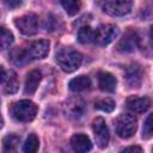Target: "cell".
Returning <instances> with one entry per match:
<instances>
[{
	"mask_svg": "<svg viewBox=\"0 0 153 153\" xmlns=\"http://www.w3.org/2000/svg\"><path fill=\"white\" fill-rule=\"evenodd\" d=\"M123 152H139V153H141L142 152V148L141 147H137V146H130V147L124 148Z\"/></svg>",
	"mask_w": 153,
	"mask_h": 153,
	"instance_id": "4316f807",
	"label": "cell"
},
{
	"mask_svg": "<svg viewBox=\"0 0 153 153\" xmlns=\"http://www.w3.org/2000/svg\"><path fill=\"white\" fill-rule=\"evenodd\" d=\"M2 126H4V118H2V116L0 115V129L2 128Z\"/></svg>",
	"mask_w": 153,
	"mask_h": 153,
	"instance_id": "f1b7e54d",
	"label": "cell"
},
{
	"mask_svg": "<svg viewBox=\"0 0 153 153\" xmlns=\"http://www.w3.org/2000/svg\"><path fill=\"white\" fill-rule=\"evenodd\" d=\"M152 136V115H148L145 124H143V130H142V137L149 139Z\"/></svg>",
	"mask_w": 153,
	"mask_h": 153,
	"instance_id": "d4e9b609",
	"label": "cell"
},
{
	"mask_svg": "<svg viewBox=\"0 0 153 153\" xmlns=\"http://www.w3.org/2000/svg\"><path fill=\"white\" fill-rule=\"evenodd\" d=\"M6 76H7V73H6L5 68L2 66H0V84H2L6 80Z\"/></svg>",
	"mask_w": 153,
	"mask_h": 153,
	"instance_id": "83f0119b",
	"label": "cell"
},
{
	"mask_svg": "<svg viewBox=\"0 0 153 153\" xmlns=\"http://www.w3.org/2000/svg\"><path fill=\"white\" fill-rule=\"evenodd\" d=\"M42 79V74L39 71L33 69L31 72H29V74L26 75V80H25V87H24V92L26 94H32L36 92L39 81Z\"/></svg>",
	"mask_w": 153,
	"mask_h": 153,
	"instance_id": "5bb4252c",
	"label": "cell"
},
{
	"mask_svg": "<svg viewBox=\"0 0 153 153\" xmlns=\"http://www.w3.org/2000/svg\"><path fill=\"white\" fill-rule=\"evenodd\" d=\"M10 57H11L12 62L18 65V66H23V65H25L30 60L26 49H20V48H17V49L12 50Z\"/></svg>",
	"mask_w": 153,
	"mask_h": 153,
	"instance_id": "e0dca14e",
	"label": "cell"
},
{
	"mask_svg": "<svg viewBox=\"0 0 153 153\" xmlns=\"http://www.w3.org/2000/svg\"><path fill=\"white\" fill-rule=\"evenodd\" d=\"M118 35V29L112 24H102L94 30V43L97 45H106L111 43Z\"/></svg>",
	"mask_w": 153,
	"mask_h": 153,
	"instance_id": "8992f818",
	"label": "cell"
},
{
	"mask_svg": "<svg viewBox=\"0 0 153 153\" xmlns=\"http://www.w3.org/2000/svg\"><path fill=\"white\" fill-rule=\"evenodd\" d=\"M6 86H5V92L6 93H14L17 90H18V86H19V81H18V78H17V74L11 71L8 73V76H6Z\"/></svg>",
	"mask_w": 153,
	"mask_h": 153,
	"instance_id": "7402d4cb",
	"label": "cell"
},
{
	"mask_svg": "<svg viewBox=\"0 0 153 153\" xmlns=\"http://www.w3.org/2000/svg\"><path fill=\"white\" fill-rule=\"evenodd\" d=\"M81 61H82L81 54L78 53L76 50H73L69 48L61 49L56 54V62L59 63L61 69L67 72V73L76 71L80 67Z\"/></svg>",
	"mask_w": 153,
	"mask_h": 153,
	"instance_id": "6da1fadb",
	"label": "cell"
},
{
	"mask_svg": "<svg viewBox=\"0 0 153 153\" xmlns=\"http://www.w3.org/2000/svg\"><path fill=\"white\" fill-rule=\"evenodd\" d=\"M92 130L94 133L96 143L100 148H105L109 143V129L105 123V121L102 117H96L92 122Z\"/></svg>",
	"mask_w": 153,
	"mask_h": 153,
	"instance_id": "52a82bcc",
	"label": "cell"
},
{
	"mask_svg": "<svg viewBox=\"0 0 153 153\" xmlns=\"http://www.w3.org/2000/svg\"><path fill=\"white\" fill-rule=\"evenodd\" d=\"M98 85L99 88L104 92H109L112 93L116 90V85H117V80L116 78L108 72H99L98 73Z\"/></svg>",
	"mask_w": 153,
	"mask_h": 153,
	"instance_id": "7c38bea8",
	"label": "cell"
},
{
	"mask_svg": "<svg viewBox=\"0 0 153 153\" xmlns=\"http://www.w3.org/2000/svg\"><path fill=\"white\" fill-rule=\"evenodd\" d=\"M11 114L13 118H16L19 122H30L35 118L37 114V105L27 99L18 100L12 104Z\"/></svg>",
	"mask_w": 153,
	"mask_h": 153,
	"instance_id": "7a4b0ae2",
	"label": "cell"
},
{
	"mask_svg": "<svg viewBox=\"0 0 153 153\" xmlns=\"http://www.w3.org/2000/svg\"><path fill=\"white\" fill-rule=\"evenodd\" d=\"M14 24L19 29V31L25 36H32L37 33L39 26L38 17L35 13H27L22 16L20 18H17Z\"/></svg>",
	"mask_w": 153,
	"mask_h": 153,
	"instance_id": "5b68a950",
	"label": "cell"
},
{
	"mask_svg": "<svg viewBox=\"0 0 153 153\" xmlns=\"http://www.w3.org/2000/svg\"><path fill=\"white\" fill-rule=\"evenodd\" d=\"M13 43V35L5 27L0 26V49H6Z\"/></svg>",
	"mask_w": 153,
	"mask_h": 153,
	"instance_id": "603a6c76",
	"label": "cell"
},
{
	"mask_svg": "<svg viewBox=\"0 0 153 153\" xmlns=\"http://www.w3.org/2000/svg\"><path fill=\"white\" fill-rule=\"evenodd\" d=\"M127 108L134 112L141 114L148 110V108L151 106V99L148 97H129L127 99Z\"/></svg>",
	"mask_w": 153,
	"mask_h": 153,
	"instance_id": "8fae6325",
	"label": "cell"
},
{
	"mask_svg": "<svg viewBox=\"0 0 153 153\" xmlns=\"http://www.w3.org/2000/svg\"><path fill=\"white\" fill-rule=\"evenodd\" d=\"M139 45V36L135 31H127L117 44V49L121 53H131Z\"/></svg>",
	"mask_w": 153,
	"mask_h": 153,
	"instance_id": "9c48e42d",
	"label": "cell"
},
{
	"mask_svg": "<svg viewBox=\"0 0 153 153\" xmlns=\"http://www.w3.org/2000/svg\"><path fill=\"white\" fill-rule=\"evenodd\" d=\"M60 2L62 5V7L65 8V11L67 12V14H69V16L76 14L81 7L80 0H60Z\"/></svg>",
	"mask_w": 153,
	"mask_h": 153,
	"instance_id": "44dd1931",
	"label": "cell"
},
{
	"mask_svg": "<svg viewBox=\"0 0 153 153\" xmlns=\"http://www.w3.org/2000/svg\"><path fill=\"white\" fill-rule=\"evenodd\" d=\"M20 142V136L16 134H8L2 140V147L5 152H14Z\"/></svg>",
	"mask_w": 153,
	"mask_h": 153,
	"instance_id": "ac0fdd59",
	"label": "cell"
},
{
	"mask_svg": "<svg viewBox=\"0 0 153 153\" xmlns=\"http://www.w3.org/2000/svg\"><path fill=\"white\" fill-rule=\"evenodd\" d=\"M26 51L30 59H44L49 53V41H35L26 48Z\"/></svg>",
	"mask_w": 153,
	"mask_h": 153,
	"instance_id": "30bf717a",
	"label": "cell"
},
{
	"mask_svg": "<svg viewBox=\"0 0 153 153\" xmlns=\"http://www.w3.org/2000/svg\"><path fill=\"white\" fill-rule=\"evenodd\" d=\"M116 104L111 98H104V99H99L94 103V108L105 112H111L115 109Z\"/></svg>",
	"mask_w": 153,
	"mask_h": 153,
	"instance_id": "cb8c5ba5",
	"label": "cell"
},
{
	"mask_svg": "<svg viewBox=\"0 0 153 153\" xmlns=\"http://www.w3.org/2000/svg\"><path fill=\"white\" fill-rule=\"evenodd\" d=\"M71 145H72V148L75 152H79V153L88 152L92 148V142L88 139V136H86L85 134L73 135L72 139H71Z\"/></svg>",
	"mask_w": 153,
	"mask_h": 153,
	"instance_id": "4fadbf2b",
	"label": "cell"
},
{
	"mask_svg": "<svg viewBox=\"0 0 153 153\" xmlns=\"http://www.w3.org/2000/svg\"><path fill=\"white\" fill-rule=\"evenodd\" d=\"M38 147H39L38 137L36 136V134H30L23 145V151L26 153H33L38 151Z\"/></svg>",
	"mask_w": 153,
	"mask_h": 153,
	"instance_id": "ffe728a7",
	"label": "cell"
},
{
	"mask_svg": "<svg viewBox=\"0 0 153 153\" xmlns=\"http://www.w3.org/2000/svg\"><path fill=\"white\" fill-rule=\"evenodd\" d=\"M133 7V0H104L103 10L110 16L121 17L128 14Z\"/></svg>",
	"mask_w": 153,
	"mask_h": 153,
	"instance_id": "277c9868",
	"label": "cell"
},
{
	"mask_svg": "<svg viewBox=\"0 0 153 153\" xmlns=\"http://www.w3.org/2000/svg\"><path fill=\"white\" fill-rule=\"evenodd\" d=\"M127 81L130 87H139L141 84V71L137 66H129L127 69Z\"/></svg>",
	"mask_w": 153,
	"mask_h": 153,
	"instance_id": "2e32d148",
	"label": "cell"
},
{
	"mask_svg": "<svg viewBox=\"0 0 153 153\" xmlns=\"http://www.w3.org/2000/svg\"><path fill=\"white\" fill-rule=\"evenodd\" d=\"M78 39L81 44H88L94 41V30L90 26H82L79 29Z\"/></svg>",
	"mask_w": 153,
	"mask_h": 153,
	"instance_id": "d6986e66",
	"label": "cell"
},
{
	"mask_svg": "<svg viewBox=\"0 0 153 153\" xmlns=\"http://www.w3.org/2000/svg\"><path fill=\"white\" fill-rule=\"evenodd\" d=\"M63 110H65V114L67 117L73 118V120H78L85 112V103L81 98L73 97V98H69L65 103Z\"/></svg>",
	"mask_w": 153,
	"mask_h": 153,
	"instance_id": "ba28073f",
	"label": "cell"
},
{
	"mask_svg": "<svg viewBox=\"0 0 153 153\" xmlns=\"http://www.w3.org/2000/svg\"><path fill=\"white\" fill-rule=\"evenodd\" d=\"M69 90L73 92H81L84 90H87L91 86V80L87 75H79L76 78H73L69 84Z\"/></svg>",
	"mask_w": 153,
	"mask_h": 153,
	"instance_id": "9a60e30c",
	"label": "cell"
},
{
	"mask_svg": "<svg viewBox=\"0 0 153 153\" xmlns=\"http://www.w3.org/2000/svg\"><path fill=\"white\" fill-rule=\"evenodd\" d=\"M137 121L136 117L131 114H121L115 123L116 127V133L118 134L120 137L122 139H129L134 135V133L136 131V126Z\"/></svg>",
	"mask_w": 153,
	"mask_h": 153,
	"instance_id": "3957f363",
	"label": "cell"
},
{
	"mask_svg": "<svg viewBox=\"0 0 153 153\" xmlns=\"http://www.w3.org/2000/svg\"><path fill=\"white\" fill-rule=\"evenodd\" d=\"M24 1L25 0H4L5 5L10 8H17V7L22 6L24 4Z\"/></svg>",
	"mask_w": 153,
	"mask_h": 153,
	"instance_id": "484cf974",
	"label": "cell"
}]
</instances>
